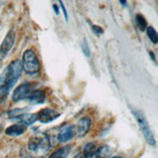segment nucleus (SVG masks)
<instances>
[{"instance_id":"nucleus-1","label":"nucleus","mask_w":158,"mask_h":158,"mask_svg":"<svg viewBox=\"0 0 158 158\" xmlns=\"http://www.w3.org/2000/svg\"><path fill=\"white\" fill-rule=\"evenodd\" d=\"M23 65L20 60L16 59L7 66L2 74L0 75V95H7L13 86L22 76Z\"/></svg>"},{"instance_id":"nucleus-2","label":"nucleus","mask_w":158,"mask_h":158,"mask_svg":"<svg viewBox=\"0 0 158 158\" xmlns=\"http://www.w3.org/2000/svg\"><path fill=\"white\" fill-rule=\"evenodd\" d=\"M51 148V142L46 134H36L29 139L25 153L28 158H45Z\"/></svg>"},{"instance_id":"nucleus-3","label":"nucleus","mask_w":158,"mask_h":158,"mask_svg":"<svg viewBox=\"0 0 158 158\" xmlns=\"http://www.w3.org/2000/svg\"><path fill=\"white\" fill-rule=\"evenodd\" d=\"M23 70L28 75H36L40 71V62L36 53L32 50H26L23 54Z\"/></svg>"},{"instance_id":"nucleus-4","label":"nucleus","mask_w":158,"mask_h":158,"mask_svg":"<svg viewBox=\"0 0 158 158\" xmlns=\"http://www.w3.org/2000/svg\"><path fill=\"white\" fill-rule=\"evenodd\" d=\"M132 114H134L137 122H138L141 131H142L143 137H145L146 141L148 142V143L150 146H155V139L153 137L152 130L149 128V125L147 121L146 116L143 115V114L142 112H140L139 110H135V109H132Z\"/></svg>"},{"instance_id":"nucleus-5","label":"nucleus","mask_w":158,"mask_h":158,"mask_svg":"<svg viewBox=\"0 0 158 158\" xmlns=\"http://www.w3.org/2000/svg\"><path fill=\"white\" fill-rule=\"evenodd\" d=\"M32 92V87L29 82H23L20 84L12 94V100L14 102H19L23 100H27L28 96Z\"/></svg>"},{"instance_id":"nucleus-6","label":"nucleus","mask_w":158,"mask_h":158,"mask_svg":"<svg viewBox=\"0 0 158 158\" xmlns=\"http://www.w3.org/2000/svg\"><path fill=\"white\" fill-rule=\"evenodd\" d=\"M15 37L16 34L14 30H10L7 35L5 36L3 42L0 46V60H3L8 53L10 52V51L12 50V48L14 46V43H15Z\"/></svg>"},{"instance_id":"nucleus-7","label":"nucleus","mask_w":158,"mask_h":158,"mask_svg":"<svg viewBox=\"0 0 158 158\" xmlns=\"http://www.w3.org/2000/svg\"><path fill=\"white\" fill-rule=\"evenodd\" d=\"M60 114L56 111H54L52 109L50 108H45L40 110L37 113V120H39L42 123H49L53 121L54 119H56Z\"/></svg>"},{"instance_id":"nucleus-8","label":"nucleus","mask_w":158,"mask_h":158,"mask_svg":"<svg viewBox=\"0 0 158 158\" xmlns=\"http://www.w3.org/2000/svg\"><path fill=\"white\" fill-rule=\"evenodd\" d=\"M91 125V119L89 118H82L77 123V125L74 128V132L79 138L85 137V134L89 131V128Z\"/></svg>"},{"instance_id":"nucleus-9","label":"nucleus","mask_w":158,"mask_h":158,"mask_svg":"<svg viewBox=\"0 0 158 158\" xmlns=\"http://www.w3.org/2000/svg\"><path fill=\"white\" fill-rule=\"evenodd\" d=\"M12 119L16 120L18 124L26 127L37 121V114H20L15 116V118H13Z\"/></svg>"},{"instance_id":"nucleus-10","label":"nucleus","mask_w":158,"mask_h":158,"mask_svg":"<svg viewBox=\"0 0 158 158\" xmlns=\"http://www.w3.org/2000/svg\"><path fill=\"white\" fill-rule=\"evenodd\" d=\"M73 135H74V126L68 125V126L62 127L58 133V140L61 143L68 142L73 138Z\"/></svg>"},{"instance_id":"nucleus-11","label":"nucleus","mask_w":158,"mask_h":158,"mask_svg":"<svg viewBox=\"0 0 158 158\" xmlns=\"http://www.w3.org/2000/svg\"><path fill=\"white\" fill-rule=\"evenodd\" d=\"M46 99V94L43 90L41 89H35V90H32L30 95L28 96V100L31 104H42L44 103Z\"/></svg>"},{"instance_id":"nucleus-12","label":"nucleus","mask_w":158,"mask_h":158,"mask_svg":"<svg viewBox=\"0 0 158 158\" xmlns=\"http://www.w3.org/2000/svg\"><path fill=\"white\" fill-rule=\"evenodd\" d=\"M25 132V127L22 126L19 124H14L9 126L8 128H6L5 130V134L11 136V137H18L23 134Z\"/></svg>"},{"instance_id":"nucleus-13","label":"nucleus","mask_w":158,"mask_h":158,"mask_svg":"<svg viewBox=\"0 0 158 158\" xmlns=\"http://www.w3.org/2000/svg\"><path fill=\"white\" fill-rule=\"evenodd\" d=\"M96 150L97 148L94 143H87L82 150V156L84 158H92L96 153Z\"/></svg>"},{"instance_id":"nucleus-14","label":"nucleus","mask_w":158,"mask_h":158,"mask_svg":"<svg viewBox=\"0 0 158 158\" xmlns=\"http://www.w3.org/2000/svg\"><path fill=\"white\" fill-rule=\"evenodd\" d=\"M71 150V146H65L53 152L49 158H66Z\"/></svg>"},{"instance_id":"nucleus-15","label":"nucleus","mask_w":158,"mask_h":158,"mask_svg":"<svg viewBox=\"0 0 158 158\" xmlns=\"http://www.w3.org/2000/svg\"><path fill=\"white\" fill-rule=\"evenodd\" d=\"M112 154V149L109 146H102L97 148L95 153V158H110Z\"/></svg>"},{"instance_id":"nucleus-16","label":"nucleus","mask_w":158,"mask_h":158,"mask_svg":"<svg viewBox=\"0 0 158 158\" xmlns=\"http://www.w3.org/2000/svg\"><path fill=\"white\" fill-rule=\"evenodd\" d=\"M147 35L153 44L158 43V33L152 26H148L147 27Z\"/></svg>"},{"instance_id":"nucleus-17","label":"nucleus","mask_w":158,"mask_h":158,"mask_svg":"<svg viewBox=\"0 0 158 158\" xmlns=\"http://www.w3.org/2000/svg\"><path fill=\"white\" fill-rule=\"evenodd\" d=\"M136 23H137V25H138L139 29L141 31L147 30L148 23H147V20H146L145 17H143V15H141V14H138V15H136Z\"/></svg>"},{"instance_id":"nucleus-18","label":"nucleus","mask_w":158,"mask_h":158,"mask_svg":"<svg viewBox=\"0 0 158 158\" xmlns=\"http://www.w3.org/2000/svg\"><path fill=\"white\" fill-rule=\"evenodd\" d=\"M81 50H82V52L85 53V56H90V50H89V47H88V44L86 42V40L84 39V41L81 42Z\"/></svg>"},{"instance_id":"nucleus-19","label":"nucleus","mask_w":158,"mask_h":158,"mask_svg":"<svg viewBox=\"0 0 158 158\" xmlns=\"http://www.w3.org/2000/svg\"><path fill=\"white\" fill-rule=\"evenodd\" d=\"M92 30L95 34H97V35H101V34H103V29L102 27L98 26V25H92Z\"/></svg>"},{"instance_id":"nucleus-20","label":"nucleus","mask_w":158,"mask_h":158,"mask_svg":"<svg viewBox=\"0 0 158 158\" xmlns=\"http://www.w3.org/2000/svg\"><path fill=\"white\" fill-rule=\"evenodd\" d=\"M59 4H60V7H61V9H62V11H63V14H64L65 19H66V20H68V15H67V12H66V9H65V7H64L63 3L60 1V2H59Z\"/></svg>"},{"instance_id":"nucleus-21","label":"nucleus","mask_w":158,"mask_h":158,"mask_svg":"<svg viewBox=\"0 0 158 158\" xmlns=\"http://www.w3.org/2000/svg\"><path fill=\"white\" fill-rule=\"evenodd\" d=\"M149 56H150V57H152V59L153 61H155V56H154V53L152 52H149Z\"/></svg>"},{"instance_id":"nucleus-22","label":"nucleus","mask_w":158,"mask_h":158,"mask_svg":"<svg viewBox=\"0 0 158 158\" xmlns=\"http://www.w3.org/2000/svg\"><path fill=\"white\" fill-rule=\"evenodd\" d=\"M53 9H54V11H56V14H58V12H59V11H58V8H57V5L54 4V5H53Z\"/></svg>"},{"instance_id":"nucleus-23","label":"nucleus","mask_w":158,"mask_h":158,"mask_svg":"<svg viewBox=\"0 0 158 158\" xmlns=\"http://www.w3.org/2000/svg\"><path fill=\"white\" fill-rule=\"evenodd\" d=\"M74 158H82V155H81V154H80V153H79V154H77V155H76V156H75V157H74Z\"/></svg>"},{"instance_id":"nucleus-24","label":"nucleus","mask_w":158,"mask_h":158,"mask_svg":"<svg viewBox=\"0 0 158 158\" xmlns=\"http://www.w3.org/2000/svg\"><path fill=\"white\" fill-rule=\"evenodd\" d=\"M119 3H121L122 5H124V6H126V1H121V0H120V1H119Z\"/></svg>"},{"instance_id":"nucleus-25","label":"nucleus","mask_w":158,"mask_h":158,"mask_svg":"<svg viewBox=\"0 0 158 158\" xmlns=\"http://www.w3.org/2000/svg\"><path fill=\"white\" fill-rule=\"evenodd\" d=\"M113 158H122V157H120V156H114V157H113Z\"/></svg>"}]
</instances>
